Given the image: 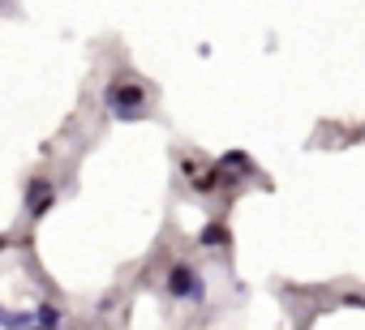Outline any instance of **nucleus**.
I'll use <instances>...</instances> for the list:
<instances>
[{"mask_svg": "<svg viewBox=\"0 0 365 330\" xmlns=\"http://www.w3.org/2000/svg\"><path fill=\"white\" fill-rule=\"evenodd\" d=\"M35 321H39V326H61V309H52V304H43Z\"/></svg>", "mask_w": 365, "mask_h": 330, "instance_id": "obj_5", "label": "nucleus"}, {"mask_svg": "<svg viewBox=\"0 0 365 330\" xmlns=\"http://www.w3.org/2000/svg\"><path fill=\"white\" fill-rule=\"evenodd\" d=\"M198 240H202V245H207V249H220V245H224V240H228V228H224V223H211V228H207V232H202V236H198Z\"/></svg>", "mask_w": 365, "mask_h": 330, "instance_id": "obj_4", "label": "nucleus"}, {"mask_svg": "<svg viewBox=\"0 0 365 330\" xmlns=\"http://www.w3.org/2000/svg\"><path fill=\"white\" fill-rule=\"evenodd\" d=\"M168 292L180 296V300H202V279H198V270H194L190 262H176V266L168 270Z\"/></svg>", "mask_w": 365, "mask_h": 330, "instance_id": "obj_2", "label": "nucleus"}, {"mask_svg": "<svg viewBox=\"0 0 365 330\" xmlns=\"http://www.w3.org/2000/svg\"><path fill=\"white\" fill-rule=\"evenodd\" d=\"M52 198H56V189H52L48 181H31V185H26V206H31V215H43V211L52 206Z\"/></svg>", "mask_w": 365, "mask_h": 330, "instance_id": "obj_3", "label": "nucleus"}, {"mask_svg": "<svg viewBox=\"0 0 365 330\" xmlns=\"http://www.w3.org/2000/svg\"><path fill=\"white\" fill-rule=\"evenodd\" d=\"M108 107H112V116H120V120H138V116L146 112V86L133 82V78H116V82L108 86Z\"/></svg>", "mask_w": 365, "mask_h": 330, "instance_id": "obj_1", "label": "nucleus"}]
</instances>
